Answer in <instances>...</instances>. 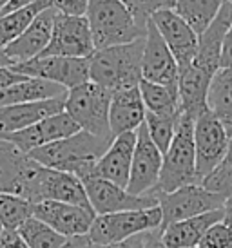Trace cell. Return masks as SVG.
<instances>
[{"label":"cell","instance_id":"cell-1","mask_svg":"<svg viewBox=\"0 0 232 248\" xmlns=\"http://www.w3.org/2000/svg\"><path fill=\"white\" fill-rule=\"evenodd\" d=\"M111 141L113 140L98 138L85 131H78L67 138L56 140L44 147H38L28 152V156L36 163H40L42 167L62 170V172H71L82 181L87 176H91L96 161L107 151Z\"/></svg>","mask_w":232,"mask_h":248},{"label":"cell","instance_id":"cell-2","mask_svg":"<svg viewBox=\"0 0 232 248\" xmlns=\"http://www.w3.org/2000/svg\"><path fill=\"white\" fill-rule=\"evenodd\" d=\"M144 44L145 36L122 46L96 49L89 56V80L111 93L138 87L142 82Z\"/></svg>","mask_w":232,"mask_h":248},{"label":"cell","instance_id":"cell-3","mask_svg":"<svg viewBox=\"0 0 232 248\" xmlns=\"http://www.w3.org/2000/svg\"><path fill=\"white\" fill-rule=\"evenodd\" d=\"M85 18L95 49L129 44L147 33V26L134 18L122 0H89Z\"/></svg>","mask_w":232,"mask_h":248},{"label":"cell","instance_id":"cell-4","mask_svg":"<svg viewBox=\"0 0 232 248\" xmlns=\"http://www.w3.org/2000/svg\"><path fill=\"white\" fill-rule=\"evenodd\" d=\"M194 183H199L194 151V120L182 112L176 134L164 154L162 172L154 192H172Z\"/></svg>","mask_w":232,"mask_h":248},{"label":"cell","instance_id":"cell-5","mask_svg":"<svg viewBox=\"0 0 232 248\" xmlns=\"http://www.w3.org/2000/svg\"><path fill=\"white\" fill-rule=\"evenodd\" d=\"M18 196L26 198L33 205L49 200L91 208L85 186L75 174L48 169V167H42L40 163H34L33 170L26 178Z\"/></svg>","mask_w":232,"mask_h":248},{"label":"cell","instance_id":"cell-6","mask_svg":"<svg viewBox=\"0 0 232 248\" xmlns=\"http://www.w3.org/2000/svg\"><path fill=\"white\" fill-rule=\"evenodd\" d=\"M111 91L95 82H85L67 91L64 110L73 118L80 131L95 134L98 138L113 140L109 127Z\"/></svg>","mask_w":232,"mask_h":248},{"label":"cell","instance_id":"cell-7","mask_svg":"<svg viewBox=\"0 0 232 248\" xmlns=\"http://www.w3.org/2000/svg\"><path fill=\"white\" fill-rule=\"evenodd\" d=\"M160 227H162V210L156 205L142 210H123V212L96 216L87 235L96 245H111L149 230H156Z\"/></svg>","mask_w":232,"mask_h":248},{"label":"cell","instance_id":"cell-8","mask_svg":"<svg viewBox=\"0 0 232 248\" xmlns=\"http://www.w3.org/2000/svg\"><path fill=\"white\" fill-rule=\"evenodd\" d=\"M158 207L162 210V227L182 219H189L194 216L212 210H219L225 205V200L218 194L207 190L201 183L185 185L172 192H156Z\"/></svg>","mask_w":232,"mask_h":248},{"label":"cell","instance_id":"cell-9","mask_svg":"<svg viewBox=\"0 0 232 248\" xmlns=\"http://www.w3.org/2000/svg\"><path fill=\"white\" fill-rule=\"evenodd\" d=\"M11 69L28 78H40L58 83L67 91L89 82V58L36 56L28 62L15 63Z\"/></svg>","mask_w":232,"mask_h":248},{"label":"cell","instance_id":"cell-10","mask_svg":"<svg viewBox=\"0 0 232 248\" xmlns=\"http://www.w3.org/2000/svg\"><path fill=\"white\" fill-rule=\"evenodd\" d=\"M95 51V42L91 36L87 18L58 11L55 16L49 46L40 56L89 58Z\"/></svg>","mask_w":232,"mask_h":248},{"label":"cell","instance_id":"cell-11","mask_svg":"<svg viewBox=\"0 0 232 248\" xmlns=\"http://www.w3.org/2000/svg\"><path fill=\"white\" fill-rule=\"evenodd\" d=\"M82 183L85 186L91 208L95 210L96 216L123 212V210H142V208H150L158 205L156 192L134 196L127 192V188H122L115 185L113 181L96 178V176L82 179Z\"/></svg>","mask_w":232,"mask_h":248},{"label":"cell","instance_id":"cell-12","mask_svg":"<svg viewBox=\"0 0 232 248\" xmlns=\"http://www.w3.org/2000/svg\"><path fill=\"white\" fill-rule=\"evenodd\" d=\"M229 147V134L211 110L194 120V151H196V172L201 179L223 163Z\"/></svg>","mask_w":232,"mask_h":248},{"label":"cell","instance_id":"cell-13","mask_svg":"<svg viewBox=\"0 0 232 248\" xmlns=\"http://www.w3.org/2000/svg\"><path fill=\"white\" fill-rule=\"evenodd\" d=\"M162 163H164V154L150 140L145 124H142L136 129V147L133 154L127 192L134 196L154 192L162 172Z\"/></svg>","mask_w":232,"mask_h":248},{"label":"cell","instance_id":"cell-14","mask_svg":"<svg viewBox=\"0 0 232 248\" xmlns=\"http://www.w3.org/2000/svg\"><path fill=\"white\" fill-rule=\"evenodd\" d=\"M80 131V127L73 122V118L67 112H58L49 118H44L36 124L29 125L26 129L13 132H0V140L13 143L22 152H31L38 147L56 141V140L67 138L71 134Z\"/></svg>","mask_w":232,"mask_h":248},{"label":"cell","instance_id":"cell-15","mask_svg":"<svg viewBox=\"0 0 232 248\" xmlns=\"http://www.w3.org/2000/svg\"><path fill=\"white\" fill-rule=\"evenodd\" d=\"M149 20L154 24L160 36L167 44L178 63V69L189 65L194 60L198 49V35L194 33V29L174 9L156 11Z\"/></svg>","mask_w":232,"mask_h":248},{"label":"cell","instance_id":"cell-16","mask_svg":"<svg viewBox=\"0 0 232 248\" xmlns=\"http://www.w3.org/2000/svg\"><path fill=\"white\" fill-rule=\"evenodd\" d=\"M33 216L55 228L64 237L89 234V228L95 221L96 214L93 208H83L62 201H40L34 205Z\"/></svg>","mask_w":232,"mask_h":248},{"label":"cell","instance_id":"cell-17","mask_svg":"<svg viewBox=\"0 0 232 248\" xmlns=\"http://www.w3.org/2000/svg\"><path fill=\"white\" fill-rule=\"evenodd\" d=\"M142 80L178 87V63L150 20L147 22L142 55Z\"/></svg>","mask_w":232,"mask_h":248},{"label":"cell","instance_id":"cell-18","mask_svg":"<svg viewBox=\"0 0 232 248\" xmlns=\"http://www.w3.org/2000/svg\"><path fill=\"white\" fill-rule=\"evenodd\" d=\"M134 147H136V131L123 132L120 136L113 138L107 151L96 161L91 176L103 178L107 181H113L115 185L122 186V188H127Z\"/></svg>","mask_w":232,"mask_h":248},{"label":"cell","instance_id":"cell-19","mask_svg":"<svg viewBox=\"0 0 232 248\" xmlns=\"http://www.w3.org/2000/svg\"><path fill=\"white\" fill-rule=\"evenodd\" d=\"M56 13H58V9L53 6L44 9L18 38H15L11 44H7L4 47L6 55L13 60V63L28 62L31 58L40 56L46 51L49 40H51Z\"/></svg>","mask_w":232,"mask_h":248},{"label":"cell","instance_id":"cell-20","mask_svg":"<svg viewBox=\"0 0 232 248\" xmlns=\"http://www.w3.org/2000/svg\"><path fill=\"white\" fill-rule=\"evenodd\" d=\"M232 24V4L227 2L219 9L218 16L211 22V26L205 29L201 35H198V49L192 63L198 65L209 75H216L221 67V49L225 36Z\"/></svg>","mask_w":232,"mask_h":248},{"label":"cell","instance_id":"cell-21","mask_svg":"<svg viewBox=\"0 0 232 248\" xmlns=\"http://www.w3.org/2000/svg\"><path fill=\"white\" fill-rule=\"evenodd\" d=\"M145 104L140 89L131 87L111 93L109 127L113 138L123 132H134L145 120Z\"/></svg>","mask_w":232,"mask_h":248},{"label":"cell","instance_id":"cell-22","mask_svg":"<svg viewBox=\"0 0 232 248\" xmlns=\"http://www.w3.org/2000/svg\"><path fill=\"white\" fill-rule=\"evenodd\" d=\"M211 80L212 75L205 73L192 62L178 69V93H180V107L183 114L196 120L209 110L207 93H209Z\"/></svg>","mask_w":232,"mask_h":248},{"label":"cell","instance_id":"cell-23","mask_svg":"<svg viewBox=\"0 0 232 248\" xmlns=\"http://www.w3.org/2000/svg\"><path fill=\"white\" fill-rule=\"evenodd\" d=\"M66 96L51 98V100L34 102V104L2 105L0 107V132L20 131V129H26L29 125L40 122L44 118L64 112Z\"/></svg>","mask_w":232,"mask_h":248},{"label":"cell","instance_id":"cell-24","mask_svg":"<svg viewBox=\"0 0 232 248\" xmlns=\"http://www.w3.org/2000/svg\"><path fill=\"white\" fill-rule=\"evenodd\" d=\"M223 219V208L205 212L189 219L171 223L162 230V241L167 248H194L198 247L203 234L209 228Z\"/></svg>","mask_w":232,"mask_h":248},{"label":"cell","instance_id":"cell-25","mask_svg":"<svg viewBox=\"0 0 232 248\" xmlns=\"http://www.w3.org/2000/svg\"><path fill=\"white\" fill-rule=\"evenodd\" d=\"M36 161L13 143L0 140V192L20 194L26 178L33 170Z\"/></svg>","mask_w":232,"mask_h":248},{"label":"cell","instance_id":"cell-26","mask_svg":"<svg viewBox=\"0 0 232 248\" xmlns=\"http://www.w3.org/2000/svg\"><path fill=\"white\" fill-rule=\"evenodd\" d=\"M67 94V89L58 83L40 80V78H24L20 82L11 83L0 89V107L2 105L34 104L51 98H60Z\"/></svg>","mask_w":232,"mask_h":248},{"label":"cell","instance_id":"cell-27","mask_svg":"<svg viewBox=\"0 0 232 248\" xmlns=\"http://www.w3.org/2000/svg\"><path fill=\"white\" fill-rule=\"evenodd\" d=\"M207 107L223 125L229 138L232 136V69L219 67L212 76L209 93H207Z\"/></svg>","mask_w":232,"mask_h":248},{"label":"cell","instance_id":"cell-28","mask_svg":"<svg viewBox=\"0 0 232 248\" xmlns=\"http://www.w3.org/2000/svg\"><path fill=\"white\" fill-rule=\"evenodd\" d=\"M229 0H174V11L201 35Z\"/></svg>","mask_w":232,"mask_h":248},{"label":"cell","instance_id":"cell-29","mask_svg":"<svg viewBox=\"0 0 232 248\" xmlns=\"http://www.w3.org/2000/svg\"><path fill=\"white\" fill-rule=\"evenodd\" d=\"M53 6V0H38L31 6H26L22 9L11 11L0 16V47H6L7 44H11L15 38L28 29V26L38 16V15Z\"/></svg>","mask_w":232,"mask_h":248},{"label":"cell","instance_id":"cell-30","mask_svg":"<svg viewBox=\"0 0 232 248\" xmlns=\"http://www.w3.org/2000/svg\"><path fill=\"white\" fill-rule=\"evenodd\" d=\"M138 89H140L147 112H154V114H178V112H182L178 87L160 85V83L142 80L138 83Z\"/></svg>","mask_w":232,"mask_h":248},{"label":"cell","instance_id":"cell-31","mask_svg":"<svg viewBox=\"0 0 232 248\" xmlns=\"http://www.w3.org/2000/svg\"><path fill=\"white\" fill-rule=\"evenodd\" d=\"M34 205L22 196L9 192H0V225L6 230L18 228L33 217Z\"/></svg>","mask_w":232,"mask_h":248},{"label":"cell","instance_id":"cell-32","mask_svg":"<svg viewBox=\"0 0 232 248\" xmlns=\"http://www.w3.org/2000/svg\"><path fill=\"white\" fill-rule=\"evenodd\" d=\"M20 237L26 241L29 248H62L67 237L58 234L55 228L46 225L44 221L36 219V217H29L18 230H17Z\"/></svg>","mask_w":232,"mask_h":248},{"label":"cell","instance_id":"cell-33","mask_svg":"<svg viewBox=\"0 0 232 248\" xmlns=\"http://www.w3.org/2000/svg\"><path fill=\"white\" fill-rule=\"evenodd\" d=\"M180 116L182 112L178 114H154V112H145L144 124L147 127L150 140L154 141L160 152L165 154L169 145H171L174 134H176L178 124H180Z\"/></svg>","mask_w":232,"mask_h":248},{"label":"cell","instance_id":"cell-34","mask_svg":"<svg viewBox=\"0 0 232 248\" xmlns=\"http://www.w3.org/2000/svg\"><path fill=\"white\" fill-rule=\"evenodd\" d=\"M201 185L207 190L221 196L225 203L232 201V165L221 163L219 167H216L209 176L201 179Z\"/></svg>","mask_w":232,"mask_h":248},{"label":"cell","instance_id":"cell-35","mask_svg":"<svg viewBox=\"0 0 232 248\" xmlns=\"http://www.w3.org/2000/svg\"><path fill=\"white\" fill-rule=\"evenodd\" d=\"M129 11L134 15L140 24L147 26V22L156 11L162 9H174V0H122Z\"/></svg>","mask_w":232,"mask_h":248},{"label":"cell","instance_id":"cell-36","mask_svg":"<svg viewBox=\"0 0 232 248\" xmlns=\"http://www.w3.org/2000/svg\"><path fill=\"white\" fill-rule=\"evenodd\" d=\"M199 248H229L232 247V230L227 227L223 221L214 223L203 234Z\"/></svg>","mask_w":232,"mask_h":248},{"label":"cell","instance_id":"cell-37","mask_svg":"<svg viewBox=\"0 0 232 248\" xmlns=\"http://www.w3.org/2000/svg\"><path fill=\"white\" fill-rule=\"evenodd\" d=\"M89 0H53V7L60 13L75 15V16H85Z\"/></svg>","mask_w":232,"mask_h":248},{"label":"cell","instance_id":"cell-38","mask_svg":"<svg viewBox=\"0 0 232 248\" xmlns=\"http://www.w3.org/2000/svg\"><path fill=\"white\" fill-rule=\"evenodd\" d=\"M91 248H145V232L133 235L129 239H123V241L111 243V245H96L91 241Z\"/></svg>","mask_w":232,"mask_h":248},{"label":"cell","instance_id":"cell-39","mask_svg":"<svg viewBox=\"0 0 232 248\" xmlns=\"http://www.w3.org/2000/svg\"><path fill=\"white\" fill-rule=\"evenodd\" d=\"M0 248H29L17 230H2L0 232Z\"/></svg>","mask_w":232,"mask_h":248},{"label":"cell","instance_id":"cell-40","mask_svg":"<svg viewBox=\"0 0 232 248\" xmlns=\"http://www.w3.org/2000/svg\"><path fill=\"white\" fill-rule=\"evenodd\" d=\"M221 67L232 69V24L223 42V49H221Z\"/></svg>","mask_w":232,"mask_h":248},{"label":"cell","instance_id":"cell-41","mask_svg":"<svg viewBox=\"0 0 232 248\" xmlns=\"http://www.w3.org/2000/svg\"><path fill=\"white\" fill-rule=\"evenodd\" d=\"M24 78H26V76L15 73L11 67H0V89H4L7 85H11V83L20 82Z\"/></svg>","mask_w":232,"mask_h":248},{"label":"cell","instance_id":"cell-42","mask_svg":"<svg viewBox=\"0 0 232 248\" xmlns=\"http://www.w3.org/2000/svg\"><path fill=\"white\" fill-rule=\"evenodd\" d=\"M145 248H167L162 241V230H149L145 232Z\"/></svg>","mask_w":232,"mask_h":248},{"label":"cell","instance_id":"cell-43","mask_svg":"<svg viewBox=\"0 0 232 248\" xmlns=\"http://www.w3.org/2000/svg\"><path fill=\"white\" fill-rule=\"evenodd\" d=\"M62 248H91V239L89 235H75V237H67Z\"/></svg>","mask_w":232,"mask_h":248},{"label":"cell","instance_id":"cell-44","mask_svg":"<svg viewBox=\"0 0 232 248\" xmlns=\"http://www.w3.org/2000/svg\"><path fill=\"white\" fill-rule=\"evenodd\" d=\"M34 2H38V0H9V2H7V6L4 7L2 15L17 11V9H22V7H26V6H31V4H34ZM2 15H0V16H2Z\"/></svg>","mask_w":232,"mask_h":248},{"label":"cell","instance_id":"cell-45","mask_svg":"<svg viewBox=\"0 0 232 248\" xmlns=\"http://www.w3.org/2000/svg\"><path fill=\"white\" fill-rule=\"evenodd\" d=\"M223 223L232 230V201H227L223 205Z\"/></svg>","mask_w":232,"mask_h":248},{"label":"cell","instance_id":"cell-46","mask_svg":"<svg viewBox=\"0 0 232 248\" xmlns=\"http://www.w3.org/2000/svg\"><path fill=\"white\" fill-rule=\"evenodd\" d=\"M223 163H229V165H232V136L229 138V147H227V154H225Z\"/></svg>","mask_w":232,"mask_h":248},{"label":"cell","instance_id":"cell-47","mask_svg":"<svg viewBox=\"0 0 232 248\" xmlns=\"http://www.w3.org/2000/svg\"><path fill=\"white\" fill-rule=\"evenodd\" d=\"M7 2H9V0H0V15H2V11H4V7L7 6Z\"/></svg>","mask_w":232,"mask_h":248},{"label":"cell","instance_id":"cell-48","mask_svg":"<svg viewBox=\"0 0 232 248\" xmlns=\"http://www.w3.org/2000/svg\"><path fill=\"white\" fill-rule=\"evenodd\" d=\"M2 230H4V228H2V225H0V232H2Z\"/></svg>","mask_w":232,"mask_h":248},{"label":"cell","instance_id":"cell-49","mask_svg":"<svg viewBox=\"0 0 232 248\" xmlns=\"http://www.w3.org/2000/svg\"><path fill=\"white\" fill-rule=\"evenodd\" d=\"M229 2H231V4H232V0H229Z\"/></svg>","mask_w":232,"mask_h":248},{"label":"cell","instance_id":"cell-50","mask_svg":"<svg viewBox=\"0 0 232 248\" xmlns=\"http://www.w3.org/2000/svg\"><path fill=\"white\" fill-rule=\"evenodd\" d=\"M194 248H199V247H194Z\"/></svg>","mask_w":232,"mask_h":248},{"label":"cell","instance_id":"cell-51","mask_svg":"<svg viewBox=\"0 0 232 248\" xmlns=\"http://www.w3.org/2000/svg\"><path fill=\"white\" fill-rule=\"evenodd\" d=\"M229 248H232V247H229Z\"/></svg>","mask_w":232,"mask_h":248}]
</instances>
